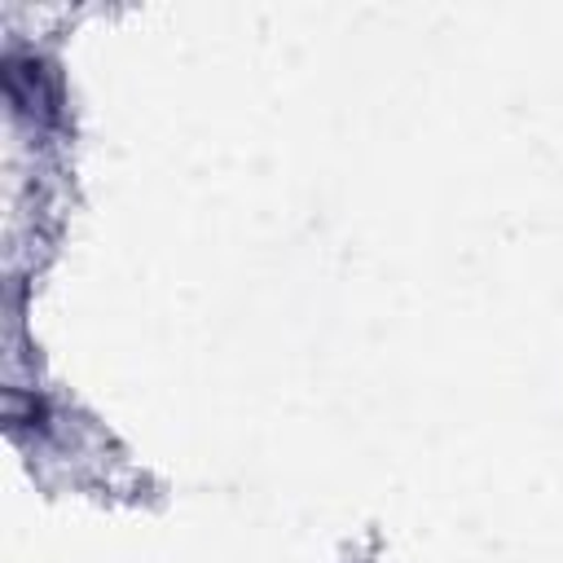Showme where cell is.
Wrapping results in <instances>:
<instances>
[{
    "label": "cell",
    "instance_id": "1",
    "mask_svg": "<svg viewBox=\"0 0 563 563\" xmlns=\"http://www.w3.org/2000/svg\"><path fill=\"white\" fill-rule=\"evenodd\" d=\"M0 75H4V92H9L18 114H26V119H53L57 114V75L35 48L13 44L4 53Z\"/></svg>",
    "mask_w": 563,
    "mask_h": 563
},
{
    "label": "cell",
    "instance_id": "2",
    "mask_svg": "<svg viewBox=\"0 0 563 563\" xmlns=\"http://www.w3.org/2000/svg\"><path fill=\"white\" fill-rule=\"evenodd\" d=\"M9 427L13 431H44L48 427V400L40 391H9Z\"/></svg>",
    "mask_w": 563,
    "mask_h": 563
}]
</instances>
